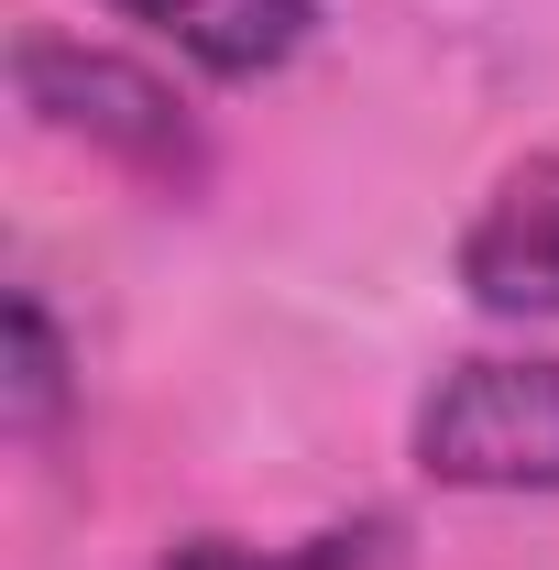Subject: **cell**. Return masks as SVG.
I'll list each match as a JSON object with an SVG mask.
<instances>
[{"instance_id":"obj_5","label":"cell","mask_w":559,"mask_h":570,"mask_svg":"<svg viewBox=\"0 0 559 570\" xmlns=\"http://www.w3.org/2000/svg\"><path fill=\"white\" fill-rule=\"evenodd\" d=\"M0 428L22 439V450H45L56 428H67L77 406V352H67V330H56V307L33 296V285H11V307H0Z\"/></svg>"},{"instance_id":"obj_1","label":"cell","mask_w":559,"mask_h":570,"mask_svg":"<svg viewBox=\"0 0 559 570\" xmlns=\"http://www.w3.org/2000/svg\"><path fill=\"white\" fill-rule=\"evenodd\" d=\"M11 88H22V110L56 142L121 165L143 187H176V198H187V187L209 176V132H198V110L176 99V77H154L143 56H121V45H88V33L33 22V33L11 45Z\"/></svg>"},{"instance_id":"obj_3","label":"cell","mask_w":559,"mask_h":570,"mask_svg":"<svg viewBox=\"0 0 559 570\" xmlns=\"http://www.w3.org/2000/svg\"><path fill=\"white\" fill-rule=\"evenodd\" d=\"M450 285L483 318H559V142L516 154L483 187V209L450 242Z\"/></svg>"},{"instance_id":"obj_2","label":"cell","mask_w":559,"mask_h":570,"mask_svg":"<svg viewBox=\"0 0 559 570\" xmlns=\"http://www.w3.org/2000/svg\"><path fill=\"white\" fill-rule=\"evenodd\" d=\"M439 494H559V352H472L406 417Z\"/></svg>"},{"instance_id":"obj_6","label":"cell","mask_w":559,"mask_h":570,"mask_svg":"<svg viewBox=\"0 0 559 570\" xmlns=\"http://www.w3.org/2000/svg\"><path fill=\"white\" fill-rule=\"evenodd\" d=\"M384 549H395V527H384V515L318 527V538H296V549H253V538H219V527H198V538H176L154 570H384Z\"/></svg>"},{"instance_id":"obj_4","label":"cell","mask_w":559,"mask_h":570,"mask_svg":"<svg viewBox=\"0 0 559 570\" xmlns=\"http://www.w3.org/2000/svg\"><path fill=\"white\" fill-rule=\"evenodd\" d=\"M110 22H133L154 56L219 77V88H264L318 45V0H88Z\"/></svg>"}]
</instances>
